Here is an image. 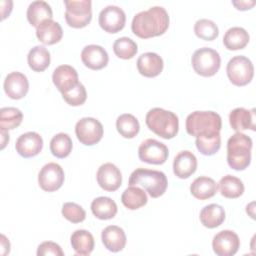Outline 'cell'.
<instances>
[{
    "label": "cell",
    "mask_w": 256,
    "mask_h": 256,
    "mask_svg": "<svg viewBox=\"0 0 256 256\" xmlns=\"http://www.w3.org/2000/svg\"><path fill=\"white\" fill-rule=\"evenodd\" d=\"M198 151L206 156H211L218 152L221 146V136L216 135L213 137H197L195 141Z\"/></svg>",
    "instance_id": "obj_38"
},
{
    "label": "cell",
    "mask_w": 256,
    "mask_h": 256,
    "mask_svg": "<svg viewBox=\"0 0 256 256\" xmlns=\"http://www.w3.org/2000/svg\"><path fill=\"white\" fill-rule=\"evenodd\" d=\"M186 131L197 137H213L220 134L222 120L214 111H194L186 118Z\"/></svg>",
    "instance_id": "obj_2"
},
{
    "label": "cell",
    "mask_w": 256,
    "mask_h": 256,
    "mask_svg": "<svg viewBox=\"0 0 256 256\" xmlns=\"http://www.w3.org/2000/svg\"><path fill=\"white\" fill-rule=\"evenodd\" d=\"M253 206H254V202H251L249 205L246 206V212H247L252 218H254V212H253L254 208H253Z\"/></svg>",
    "instance_id": "obj_45"
},
{
    "label": "cell",
    "mask_w": 256,
    "mask_h": 256,
    "mask_svg": "<svg viewBox=\"0 0 256 256\" xmlns=\"http://www.w3.org/2000/svg\"><path fill=\"white\" fill-rule=\"evenodd\" d=\"M10 251V243L5 235H1V255H6Z\"/></svg>",
    "instance_id": "obj_43"
},
{
    "label": "cell",
    "mask_w": 256,
    "mask_h": 256,
    "mask_svg": "<svg viewBox=\"0 0 256 256\" xmlns=\"http://www.w3.org/2000/svg\"><path fill=\"white\" fill-rule=\"evenodd\" d=\"M100 27L108 33H117L125 26L126 15L122 8L116 5H108L99 13Z\"/></svg>",
    "instance_id": "obj_12"
},
{
    "label": "cell",
    "mask_w": 256,
    "mask_h": 256,
    "mask_svg": "<svg viewBox=\"0 0 256 256\" xmlns=\"http://www.w3.org/2000/svg\"><path fill=\"white\" fill-rule=\"evenodd\" d=\"M23 120V113L15 107H3L0 110V129L11 130L18 127Z\"/></svg>",
    "instance_id": "obj_35"
},
{
    "label": "cell",
    "mask_w": 256,
    "mask_h": 256,
    "mask_svg": "<svg viewBox=\"0 0 256 256\" xmlns=\"http://www.w3.org/2000/svg\"><path fill=\"white\" fill-rule=\"evenodd\" d=\"M226 71L230 82L236 86L247 85L254 75V67L251 60L243 55L232 57L227 63Z\"/></svg>",
    "instance_id": "obj_8"
},
{
    "label": "cell",
    "mask_w": 256,
    "mask_h": 256,
    "mask_svg": "<svg viewBox=\"0 0 256 256\" xmlns=\"http://www.w3.org/2000/svg\"><path fill=\"white\" fill-rule=\"evenodd\" d=\"M194 33L197 37L206 40L212 41L216 39L219 35V29L216 23L210 19H199L194 24Z\"/></svg>",
    "instance_id": "obj_36"
},
{
    "label": "cell",
    "mask_w": 256,
    "mask_h": 256,
    "mask_svg": "<svg viewBox=\"0 0 256 256\" xmlns=\"http://www.w3.org/2000/svg\"><path fill=\"white\" fill-rule=\"evenodd\" d=\"M71 245L76 254L87 256L90 255L94 249V237L93 235L84 229L75 230L71 237Z\"/></svg>",
    "instance_id": "obj_25"
},
{
    "label": "cell",
    "mask_w": 256,
    "mask_h": 256,
    "mask_svg": "<svg viewBox=\"0 0 256 256\" xmlns=\"http://www.w3.org/2000/svg\"><path fill=\"white\" fill-rule=\"evenodd\" d=\"M168 154L169 151L167 146L164 143L152 138L144 140L138 148L139 159L148 164H163L166 162Z\"/></svg>",
    "instance_id": "obj_10"
},
{
    "label": "cell",
    "mask_w": 256,
    "mask_h": 256,
    "mask_svg": "<svg viewBox=\"0 0 256 256\" xmlns=\"http://www.w3.org/2000/svg\"><path fill=\"white\" fill-rule=\"evenodd\" d=\"M3 87L9 98L18 100L26 96L29 90V82L23 73L14 71L5 77Z\"/></svg>",
    "instance_id": "obj_16"
},
{
    "label": "cell",
    "mask_w": 256,
    "mask_h": 256,
    "mask_svg": "<svg viewBox=\"0 0 256 256\" xmlns=\"http://www.w3.org/2000/svg\"><path fill=\"white\" fill-rule=\"evenodd\" d=\"M197 169V158L188 150L180 151L173 161V172L181 179L189 178Z\"/></svg>",
    "instance_id": "obj_19"
},
{
    "label": "cell",
    "mask_w": 256,
    "mask_h": 256,
    "mask_svg": "<svg viewBox=\"0 0 256 256\" xmlns=\"http://www.w3.org/2000/svg\"><path fill=\"white\" fill-rule=\"evenodd\" d=\"M116 128L121 136L127 139L134 138L139 130L140 125L137 118L129 113L121 114L116 120Z\"/></svg>",
    "instance_id": "obj_33"
},
{
    "label": "cell",
    "mask_w": 256,
    "mask_h": 256,
    "mask_svg": "<svg viewBox=\"0 0 256 256\" xmlns=\"http://www.w3.org/2000/svg\"><path fill=\"white\" fill-rule=\"evenodd\" d=\"M249 38V34L244 28L235 26L226 31L223 37V43L228 50H240L246 47Z\"/></svg>",
    "instance_id": "obj_29"
},
{
    "label": "cell",
    "mask_w": 256,
    "mask_h": 256,
    "mask_svg": "<svg viewBox=\"0 0 256 256\" xmlns=\"http://www.w3.org/2000/svg\"><path fill=\"white\" fill-rule=\"evenodd\" d=\"M129 185L141 186L152 198H157L165 193L168 181L166 175L161 171L137 168L129 177Z\"/></svg>",
    "instance_id": "obj_5"
},
{
    "label": "cell",
    "mask_w": 256,
    "mask_h": 256,
    "mask_svg": "<svg viewBox=\"0 0 256 256\" xmlns=\"http://www.w3.org/2000/svg\"><path fill=\"white\" fill-rule=\"evenodd\" d=\"M220 194L226 198L234 199L240 197L244 192V184L243 182L233 176V175H226L222 177L218 183Z\"/></svg>",
    "instance_id": "obj_32"
},
{
    "label": "cell",
    "mask_w": 256,
    "mask_h": 256,
    "mask_svg": "<svg viewBox=\"0 0 256 256\" xmlns=\"http://www.w3.org/2000/svg\"><path fill=\"white\" fill-rule=\"evenodd\" d=\"M199 218L203 226L210 229L216 228L225 220V211L221 205L209 204L202 208Z\"/></svg>",
    "instance_id": "obj_27"
},
{
    "label": "cell",
    "mask_w": 256,
    "mask_h": 256,
    "mask_svg": "<svg viewBox=\"0 0 256 256\" xmlns=\"http://www.w3.org/2000/svg\"><path fill=\"white\" fill-rule=\"evenodd\" d=\"M101 239L104 247L111 252H119L126 245V235L124 230L116 225H109L103 229Z\"/></svg>",
    "instance_id": "obj_22"
},
{
    "label": "cell",
    "mask_w": 256,
    "mask_h": 256,
    "mask_svg": "<svg viewBox=\"0 0 256 256\" xmlns=\"http://www.w3.org/2000/svg\"><path fill=\"white\" fill-rule=\"evenodd\" d=\"M96 178L99 186L110 192L117 190L122 183V174L119 168L110 162L104 163L98 168Z\"/></svg>",
    "instance_id": "obj_15"
},
{
    "label": "cell",
    "mask_w": 256,
    "mask_h": 256,
    "mask_svg": "<svg viewBox=\"0 0 256 256\" xmlns=\"http://www.w3.org/2000/svg\"><path fill=\"white\" fill-rule=\"evenodd\" d=\"M252 139L242 132L234 133L227 141V163L237 171L246 169L251 162Z\"/></svg>",
    "instance_id": "obj_3"
},
{
    "label": "cell",
    "mask_w": 256,
    "mask_h": 256,
    "mask_svg": "<svg viewBox=\"0 0 256 256\" xmlns=\"http://www.w3.org/2000/svg\"><path fill=\"white\" fill-rule=\"evenodd\" d=\"M61 212L64 218L72 223H80L86 218L85 210L75 202L64 203Z\"/></svg>",
    "instance_id": "obj_39"
},
{
    "label": "cell",
    "mask_w": 256,
    "mask_h": 256,
    "mask_svg": "<svg viewBox=\"0 0 256 256\" xmlns=\"http://www.w3.org/2000/svg\"><path fill=\"white\" fill-rule=\"evenodd\" d=\"M36 36L45 45H52L59 42L63 36L61 25L53 19L43 21L36 28Z\"/></svg>",
    "instance_id": "obj_23"
},
{
    "label": "cell",
    "mask_w": 256,
    "mask_h": 256,
    "mask_svg": "<svg viewBox=\"0 0 256 256\" xmlns=\"http://www.w3.org/2000/svg\"><path fill=\"white\" fill-rule=\"evenodd\" d=\"M65 20L70 27L83 28L92 19V2L90 0H65Z\"/></svg>",
    "instance_id": "obj_7"
},
{
    "label": "cell",
    "mask_w": 256,
    "mask_h": 256,
    "mask_svg": "<svg viewBox=\"0 0 256 256\" xmlns=\"http://www.w3.org/2000/svg\"><path fill=\"white\" fill-rule=\"evenodd\" d=\"M64 179L65 175L62 167L55 162L45 164L38 174L39 186L46 192L58 190L63 185Z\"/></svg>",
    "instance_id": "obj_11"
},
{
    "label": "cell",
    "mask_w": 256,
    "mask_h": 256,
    "mask_svg": "<svg viewBox=\"0 0 256 256\" xmlns=\"http://www.w3.org/2000/svg\"><path fill=\"white\" fill-rule=\"evenodd\" d=\"M138 72L145 77H156L163 70V59L154 52H146L141 54L137 59Z\"/></svg>",
    "instance_id": "obj_20"
},
{
    "label": "cell",
    "mask_w": 256,
    "mask_h": 256,
    "mask_svg": "<svg viewBox=\"0 0 256 256\" xmlns=\"http://www.w3.org/2000/svg\"><path fill=\"white\" fill-rule=\"evenodd\" d=\"M146 125L156 135L164 139L174 138L179 129V120L177 115L163 108L150 109L145 118Z\"/></svg>",
    "instance_id": "obj_4"
},
{
    "label": "cell",
    "mask_w": 256,
    "mask_h": 256,
    "mask_svg": "<svg viewBox=\"0 0 256 256\" xmlns=\"http://www.w3.org/2000/svg\"><path fill=\"white\" fill-rule=\"evenodd\" d=\"M147 195L143 189L133 185L124 190L121 196L122 204L129 210H136L147 203Z\"/></svg>",
    "instance_id": "obj_30"
},
{
    "label": "cell",
    "mask_w": 256,
    "mask_h": 256,
    "mask_svg": "<svg viewBox=\"0 0 256 256\" xmlns=\"http://www.w3.org/2000/svg\"><path fill=\"white\" fill-rule=\"evenodd\" d=\"M52 80L61 93L69 91L79 83L78 73L75 68L66 64L55 68L52 74Z\"/></svg>",
    "instance_id": "obj_18"
},
{
    "label": "cell",
    "mask_w": 256,
    "mask_h": 256,
    "mask_svg": "<svg viewBox=\"0 0 256 256\" xmlns=\"http://www.w3.org/2000/svg\"><path fill=\"white\" fill-rule=\"evenodd\" d=\"M63 99L71 106H79L84 104L87 99V92L82 83H78L69 91L62 93Z\"/></svg>",
    "instance_id": "obj_40"
},
{
    "label": "cell",
    "mask_w": 256,
    "mask_h": 256,
    "mask_svg": "<svg viewBox=\"0 0 256 256\" xmlns=\"http://www.w3.org/2000/svg\"><path fill=\"white\" fill-rule=\"evenodd\" d=\"M83 64L92 70H100L108 64L109 57L106 50L100 45H87L81 52Z\"/></svg>",
    "instance_id": "obj_17"
},
{
    "label": "cell",
    "mask_w": 256,
    "mask_h": 256,
    "mask_svg": "<svg viewBox=\"0 0 256 256\" xmlns=\"http://www.w3.org/2000/svg\"><path fill=\"white\" fill-rule=\"evenodd\" d=\"M190 192L196 199L206 200L216 194L217 184L210 177L199 176L190 185Z\"/></svg>",
    "instance_id": "obj_26"
},
{
    "label": "cell",
    "mask_w": 256,
    "mask_h": 256,
    "mask_svg": "<svg viewBox=\"0 0 256 256\" xmlns=\"http://www.w3.org/2000/svg\"><path fill=\"white\" fill-rule=\"evenodd\" d=\"M93 215L101 220L112 219L117 213V205L110 197L100 196L95 198L91 203Z\"/></svg>",
    "instance_id": "obj_28"
},
{
    "label": "cell",
    "mask_w": 256,
    "mask_h": 256,
    "mask_svg": "<svg viewBox=\"0 0 256 256\" xmlns=\"http://www.w3.org/2000/svg\"><path fill=\"white\" fill-rule=\"evenodd\" d=\"M72 147V140L66 133H58L50 141V151L57 158L67 157L71 153Z\"/></svg>",
    "instance_id": "obj_34"
},
{
    "label": "cell",
    "mask_w": 256,
    "mask_h": 256,
    "mask_svg": "<svg viewBox=\"0 0 256 256\" xmlns=\"http://www.w3.org/2000/svg\"><path fill=\"white\" fill-rule=\"evenodd\" d=\"M27 20L36 28L45 20H50L53 18V12L51 6L42 0L33 1L29 4L27 8Z\"/></svg>",
    "instance_id": "obj_24"
},
{
    "label": "cell",
    "mask_w": 256,
    "mask_h": 256,
    "mask_svg": "<svg viewBox=\"0 0 256 256\" xmlns=\"http://www.w3.org/2000/svg\"><path fill=\"white\" fill-rule=\"evenodd\" d=\"M232 4L238 10L244 11V10L251 9L255 5V1H253V0H251V1H247V0H245V1H242V0H240V1H232Z\"/></svg>",
    "instance_id": "obj_42"
},
{
    "label": "cell",
    "mask_w": 256,
    "mask_h": 256,
    "mask_svg": "<svg viewBox=\"0 0 256 256\" xmlns=\"http://www.w3.org/2000/svg\"><path fill=\"white\" fill-rule=\"evenodd\" d=\"M29 67L35 72H42L50 65V53L44 46H34L28 53Z\"/></svg>",
    "instance_id": "obj_31"
},
{
    "label": "cell",
    "mask_w": 256,
    "mask_h": 256,
    "mask_svg": "<svg viewBox=\"0 0 256 256\" xmlns=\"http://www.w3.org/2000/svg\"><path fill=\"white\" fill-rule=\"evenodd\" d=\"M38 256H46V255H54V256H63L64 252L61 247L52 241H44L39 244L37 248Z\"/></svg>",
    "instance_id": "obj_41"
},
{
    "label": "cell",
    "mask_w": 256,
    "mask_h": 256,
    "mask_svg": "<svg viewBox=\"0 0 256 256\" xmlns=\"http://www.w3.org/2000/svg\"><path fill=\"white\" fill-rule=\"evenodd\" d=\"M43 148V139L41 135L34 131H29L20 135L15 143L17 153L24 157L30 158L38 155Z\"/></svg>",
    "instance_id": "obj_14"
},
{
    "label": "cell",
    "mask_w": 256,
    "mask_h": 256,
    "mask_svg": "<svg viewBox=\"0 0 256 256\" xmlns=\"http://www.w3.org/2000/svg\"><path fill=\"white\" fill-rule=\"evenodd\" d=\"M169 27V15L165 8L153 6L137 13L131 23L132 32L142 39L162 35Z\"/></svg>",
    "instance_id": "obj_1"
},
{
    "label": "cell",
    "mask_w": 256,
    "mask_h": 256,
    "mask_svg": "<svg viewBox=\"0 0 256 256\" xmlns=\"http://www.w3.org/2000/svg\"><path fill=\"white\" fill-rule=\"evenodd\" d=\"M191 64L197 74L203 77H210L218 72L221 65V58L216 50L209 47H202L193 53Z\"/></svg>",
    "instance_id": "obj_6"
},
{
    "label": "cell",
    "mask_w": 256,
    "mask_h": 256,
    "mask_svg": "<svg viewBox=\"0 0 256 256\" xmlns=\"http://www.w3.org/2000/svg\"><path fill=\"white\" fill-rule=\"evenodd\" d=\"M103 132L101 122L93 117L81 118L75 125V133L78 140L86 146L98 143L103 137Z\"/></svg>",
    "instance_id": "obj_9"
},
{
    "label": "cell",
    "mask_w": 256,
    "mask_h": 256,
    "mask_svg": "<svg viewBox=\"0 0 256 256\" xmlns=\"http://www.w3.org/2000/svg\"><path fill=\"white\" fill-rule=\"evenodd\" d=\"M113 51L116 56L121 59H131L133 58L137 51V44L129 37H120L115 40L113 44Z\"/></svg>",
    "instance_id": "obj_37"
},
{
    "label": "cell",
    "mask_w": 256,
    "mask_h": 256,
    "mask_svg": "<svg viewBox=\"0 0 256 256\" xmlns=\"http://www.w3.org/2000/svg\"><path fill=\"white\" fill-rule=\"evenodd\" d=\"M1 130V149H4L6 144L9 142V133L8 130L0 129Z\"/></svg>",
    "instance_id": "obj_44"
},
{
    "label": "cell",
    "mask_w": 256,
    "mask_h": 256,
    "mask_svg": "<svg viewBox=\"0 0 256 256\" xmlns=\"http://www.w3.org/2000/svg\"><path fill=\"white\" fill-rule=\"evenodd\" d=\"M229 123L236 132L247 129L255 131V110H248L243 107L235 108L229 114Z\"/></svg>",
    "instance_id": "obj_21"
},
{
    "label": "cell",
    "mask_w": 256,
    "mask_h": 256,
    "mask_svg": "<svg viewBox=\"0 0 256 256\" xmlns=\"http://www.w3.org/2000/svg\"><path fill=\"white\" fill-rule=\"evenodd\" d=\"M240 247V239L232 230L218 232L212 240V248L218 256H232L237 253Z\"/></svg>",
    "instance_id": "obj_13"
}]
</instances>
